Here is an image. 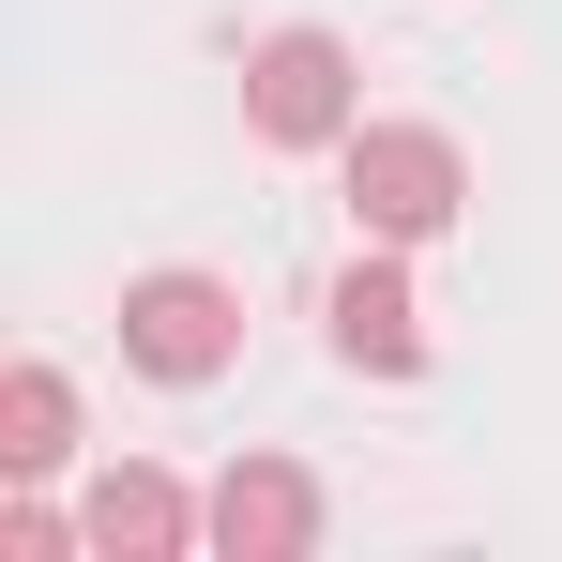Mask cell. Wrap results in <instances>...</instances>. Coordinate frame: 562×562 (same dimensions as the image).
<instances>
[{"label": "cell", "mask_w": 562, "mask_h": 562, "mask_svg": "<svg viewBox=\"0 0 562 562\" xmlns=\"http://www.w3.org/2000/svg\"><path fill=\"white\" fill-rule=\"evenodd\" d=\"M335 168H350V228H366V244H426V228H457V198H471L441 122H350Z\"/></svg>", "instance_id": "6da1fadb"}, {"label": "cell", "mask_w": 562, "mask_h": 562, "mask_svg": "<svg viewBox=\"0 0 562 562\" xmlns=\"http://www.w3.org/2000/svg\"><path fill=\"white\" fill-rule=\"evenodd\" d=\"M244 122H259V153H335L366 106H350V46L335 31H274V46H244Z\"/></svg>", "instance_id": "7a4b0ae2"}, {"label": "cell", "mask_w": 562, "mask_h": 562, "mask_svg": "<svg viewBox=\"0 0 562 562\" xmlns=\"http://www.w3.org/2000/svg\"><path fill=\"white\" fill-rule=\"evenodd\" d=\"M228 350H244L228 274H137V289H122V366H153V380H228Z\"/></svg>", "instance_id": "3957f363"}, {"label": "cell", "mask_w": 562, "mask_h": 562, "mask_svg": "<svg viewBox=\"0 0 562 562\" xmlns=\"http://www.w3.org/2000/svg\"><path fill=\"white\" fill-rule=\"evenodd\" d=\"M213 548L228 562H304L319 548V486H304L289 457H228L213 471Z\"/></svg>", "instance_id": "277c9868"}, {"label": "cell", "mask_w": 562, "mask_h": 562, "mask_svg": "<svg viewBox=\"0 0 562 562\" xmlns=\"http://www.w3.org/2000/svg\"><path fill=\"white\" fill-rule=\"evenodd\" d=\"M319 319H335V366H366V380H411V366H426V304H411V274H395V244L350 259Z\"/></svg>", "instance_id": "5b68a950"}, {"label": "cell", "mask_w": 562, "mask_h": 562, "mask_svg": "<svg viewBox=\"0 0 562 562\" xmlns=\"http://www.w3.org/2000/svg\"><path fill=\"white\" fill-rule=\"evenodd\" d=\"M198 532H213V502H183L168 471H106L77 502V548H106V562H183Z\"/></svg>", "instance_id": "8992f818"}, {"label": "cell", "mask_w": 562, "mask_h": 562, "mask_svg": "<svg viewBox=\"0 0 562 562\" xmlns=\"http://www.w3.org/2000/svg\"><path fill=\"white\" fill-rule=\"evenodd\" d=\"M61 457H77V380H61V366H15V380H0V471L31 486V471H61Z\"/></svg>", "instance_id": "52a82bcc"}]
</instances>
